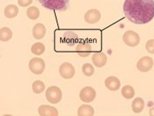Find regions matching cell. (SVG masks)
Masks as SVG:
<instances>
[{"label": "cell", "mask_w": 154, "mask_h": 116, "mask_svg": "<svg viewBox=\"0 0 154 116\" xmlns=\"http://www.w3.org/2000/svg\"><path fill=\"white\" fill-rule=\"evenodd\" d=\"M123 11L131 23L145 25L154 17V0H125Z\"/></svg>", "instance_id": "6da1fadb"}, {"label": "cell", "mask_w": 154, "mask_h": 116, "mask_svg": "<svg viewBox=\"0 0 154 116\" xmlns=\"http://www.w3.org/2000/svg\"><path fill=\"white\" fill-rule=\"evenodd\" d=\"M38 1L45 8L59 11H66L69 6V2H70V0H38Z\"/></svg>", "instance_id": "7a4b0ae2"}, {"label": "cell", "mask_w": 154, "mask_h": 116, "mask_svg": "<svg viewBox=\"0 0 154 116\" xmlns=\"http://www.w3.org/2000/svg\"><path fill=\"white\" fill-rule=\"evenodd\" d=\"M62 96L63 94H62L61 89L56 86H49L45 92L46 99L51 104H57L58 102H60L62 99Z\"/></svg>", "instance_id": "3957f363"}, {"label": "cell", "mask_w": 154, "mask_h": 116, "mask_svg": "<svg viewBox=\"0 0 154 116\" xmlns=\"http://www.w3.org/2000/svg\"><path fill=\"white\" fill-rule=\"evenodd\" d=\"M29 69L34 74L40 75L45 69V63L41 58H33L29 62Z\"/></svg>", "instance_id": "277c9868"}, {"label": "cell", "mask_w": 154, "mask_h": 116, "mask_svg": "<svg viewBox=\"0 0 154 116\" xmlns=\"http://www.w3.org/2000/svg\"><path fill=\"white\" fill-rule=\"evenodd\" d=\"M123 41L125 44L130 47H135L137 46L140 42V37L138 33L134 31H126L123 35Z\"/></svg>", "instance_id": "5b68a950"}, {"label": "cell", "mask_w": 154, "mask_h": 116, "mask_svg": "<svg viewBox=\"0 0 154 116\" xmlns=\"http://www.w3.org/2000/svg\"><path fill=\"white\" fill-rule=\"evenodd\" d=\"M96 91L91 86H85L79 92V98L85 103H91L96 98Z\"/></svg>", "instance_id": "8992f818"}, {"label": "cell", "mask_w": 154, "mask_h": 116, "mask_svg": "<svg viewBox=\"0 0 154 116\" xmlns=\"http://www.w3.org/2000/svg\"><path fill=\"white\" fill-rule=\"evenodd\" d=\"M75 73H76L75 68L71 63L65 62L59 66V74L64 79H66V80L72 79L74 77Z\"/></svg>", "instance_id": "52a82bcc"}, {"label": "cell", "mask_w": 154, "mask_h": 116, "mask_svg": "<svg viewBox=\"0 0 154 116\" xmlns=\"http://www.w3.org/2000/svg\"><path fill=\"white\" fill-rule=\"evenodd\" d=\"M154 65V61L152 58L148 57V56H145L139 58L137 63V68L138 71L142 72V73H146L149 72Z\"/></svg>", "instance_id": "ba28073f"}, {"label": "cell", "mask_w": 154, "mask_h": 116, "mask_svg": "<svg viewBox=\"0 0 154 116\" xmlns=\"http://www.w3.org/2000/svg\"><path fill=\"white\" fill-rule=\"evenodd\" d=\"M101 18V13L97 9H91L85 14V21L88 24L93 25L97 23Z\"/></svg>", "instance_id": "9c48e42d"}, {"label": "cell", "mask_w": 154, "mask_h": 116, "mask_svg": "<svg viewBox=\"0 0 154 116\" xmlns=\"http://www.w3.org/2000/svg\"><path fill=\"white\" fill-rule=\"evenodd\" d=\"M91 51H92L91 45L88 42H80L79 44H78L76 47L77 53L82 58H86L90 56V54L91 53Z\"/></svg>", "instance_id": "30bf717a"}, {"label": "cell", "mask_w": 154, "mask_h": 116, "mask_svg": "<svg viewBox=\"0 0 154 116\" xmlns=\"http://www.w3.org/2000/svg\"><path fill=\"white\" fill-rule=\"evenodd\" d=\"M91 61L95 66L103 67L106 66L107 63V56L106 55V53H104L102 52H94L91 57Z\"/></svg>", "instance_id": "8fae6325"}, {"label": "cell", "mask_w": 154, "mask_h": 116, "mask_svg": "<svg viewBox=\"0 0 154 116\" xmlns=\"http://www.w3.org/2000/svg\"><path fill=\"white\" fill-rule=\"evenodd\" d=\"M105 85H106V88L110 91H118L120 88L121 82H120L119 79H118L117 77L110 76L106 79Z\"/></svg>", "instance_id": "7c38bea8"}, {"label": "cell", "mask_w": 154, "mask_h": 116, "mask_svg": "<svg viewBox=\"0 0 154 116\" xmlns=\"http://www.w3.org/2000/svg\"><path fill=\"white\" fill-rule=\"evenodd\" d=\"M38 112L41 116H57L58 114V111L56 108L48 105H42L40 106Z\"/></svg>", "instance_id": "4fadbf2b"}, {"label": "cell", "mask_w": 154, "mask_h": 116, "mask_svg": "<svg viewBox=\"0 0 154 116\" xmlns=\"http://www.w3.org/2000/svg\"><path fill=\"white\" fill-rule=\"evenodd\" d=\"M45 33H46V28L42 23H38L33 26L32 35L34 39L38 40L42 39L45 36Z\"/></svg>", "instance_id": "5bb4252c"}, {"label": "cell", "mask_w": 154, "mask_h": 116, "mask_svg": "<svg viewBox=\"0 0 154 116\" xmlns=\"http://www.w3.org/2000/svg\"><path fill=\"white\" fill-rule=\"evenodd\" d=\"M131 108H132V111L135 113V114H140L144 108H145V101L144 99L140 97L138 98H135L133 99L132 103H131Z\"/></svg>", "instance_id": "9a60e30c"}, {"label": "cell", "mask_w": 154, "mask_h": 116, "mask_svg": "<svg viewBox=\"0 0 154 116\" xmlns=\"http://www.w3.org/2000/svg\"><path fill=\"white\" fill-rule=\"evenodd\" d=\"M63 40L69 46H73L78 42V36L72 32H66L64 34Z\"/></svg>", "instance_id": "2e32d148"}, {"label": "cell", "mask_w": 154, "mask_h": 116, "mask_svg": "<svg viewBox=\"0 0 154 116\" xmlns=\"http://www.w3.org/2000/svg\"><path fill=\"white\" fill-rule=\"evenodd\" d=\"M94 114V108L91 105H81L78 109L79 116H92Z\"/></svg>", "instance_id": "e0dca14e"}, {"label": "cell", "mask_w": 154, "mask_h": 116, "mask_svg": "<svg viewBox=\"0 0 154 116\" xmlns=\"http://www.w3.org/2000/svg\"><path fill=\"white\" fill-rule=\"evenodd\" d=\"M4 14L8 18H13L18 14V7L15 5H9L5 8Z\"/></svg>", "instance_id": "ac0fdd59"}, {"label": "cell", "mask_w": 154, "mask_h": 116, "mask_svg": "<svg viewBox=\"0 0 154 116\" xmlns=\"http://www.w3.org/2000/svg\"><path fill=\"white\" fill-rule=\"evenodd\" d=\"M121 94L125 99H131L135 95V90L130 85H125L122 87Z\"/></svg>", "instance_id": "d6986e66"}, {"label": "cell", "mask_w": 154, "mask_h": 116, "mask_svg": "<svg viewBox=\"0 0 154 116\" xmlns=\"http://www.w3.org/2000/svg\"><path fill=\"white\" fill-rule=\"evenodd\" d=\"M31 51L32 52L34 55L36 56H40L42 55L45 51V46L43 43L41 42H36L35 44H33L32 48H31Z\"/></svg>", "instance_id": "ffe728a7"}, {"label": "cell", "mask_w": 154, "mask_h": 116, "mask_svg": "<svg viewBox=\"0 0 154 116\" xmlns=\"http://www.w3.org/2000/svg\"><path fill=\"white\" fill-rule=\"evenodd\" d=\"M12 38V31L9 27H3L0 30V39L2 42L9 41Z\"/></svg>", "instance_id": "44dd1931"}, {"label": "cell", "mask_w": 154, "mask_h": 116, "mask_svg": "<svg viewBox=\"0 0 154 116\" xmlns=\"http://www.w3.org/2000/svg\"><path fill=\"white\" fill-rule=\"evenodd\" d=\"M26 13H27V17L30 19L36 20V19L38 18V17L40 15V11H39V9L38 8V7H36V6H31V7H29V8L27 9Z\"/></svg>", "instance_id": "7402d4cb"}, {"label": "cell", "mask_w": 154, "mask_h": 116, "mask_svg": "<svg viewBox=\"0 0 154 116\" xmlns=\"http://www.w3.org/2000/svg\"><path fill=\"white\" fill-rule=\"evenodd\" d=\"M45 83L41 80H36L34 81L32 84V91L35 92V93H41L43 92V91H45Z\"/></svg>", "instance_id": "603a6c76"}, {"label": "cell", "mask_w": 154, "mask_h": 116, "mask_svg": "<svg viewBox=\"0 0 154 116\" xmlns=\"http://www.w3.org/2000/svg\"><path fill=\"white\" fill-rule=\"evenodd\" d=\"M94 67L90 63H85L82 66V72L83 74L87 76V77H91V75H93L94 74Z\"/></svg>", "instance_id": "cb8c5ba5"}, {"label": "cell", "mask_w": 154, "mask_h": 116, "mask_svg": "<svg viewBox=\"0 0 154 116\" xmlns=\"http://www.w3.org/2000/svg\"><path fill=\"white\" fill-rule=\"evenodd\" d=\"M146 50L149 52L154 54V39H149L146 44Z\"/></svg>", "instance_id": "d4e9b609"}, {"label": "cell", "mask_w": 154, "mask_h": 116, "mask_svg": "<svg viewBox=\"0 0 154 116\" xmlns=\"http://www.w3.org/2000/svg\"><path fill=\"white\" fill-rule=\"evenodd\" d=\"M33 0H17L18 5L21 7H27L32 4Z\"/></svg>", "instance_id": "484cf974"}, {"label": "cell", "mask_w": 154, "mask_h": 116, "mask_svg": "<svg viewBox=\"0 0 154 116\" xmlns=\"http://www.w3.org/2000/svg\"><path fill=\"white\" fill-rule=\"evenodd\" d=\"M149 112H150V113H149V114H150V115L154 116V107H152V108H151Z\"/></svg>", "instance_id": "4316f807"}]
</instances>
